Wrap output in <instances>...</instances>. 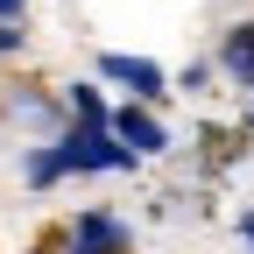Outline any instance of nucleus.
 <instances>
[{
  "label": "nucleus",
  "instance_id": "nucleus-1",
  "mask_svg": "<svg viewBox=\"0 0 254 254\" xmlns=\"http://www.w3.org/2000/svg\"><path fill=\"white\" fill-rule=\"evenodd\" d=\"M57 163H64V170H127L134 155H127V148L106 134V127H78V134H64Z\"/></svg>",
  "mask_w": 254,
  "mask_h": 254
},
{
  "label": "nucleus",
  "instance_id": "nucleus-2",
  "mask_svg": "<svg viewBox=\"0 0 254 254\" xmlns=\"http://www.w3.org/2000/svg\"><path fill=\"white\" fill-rule=\"evenodd\" d=\"M106 127L120 134V148H127V155H163V148H170V134H163V127H155L148 113H134V106H120Z\"/></svg>",
  "mask_w": 254,
  "mask_h": 254
},
{
  "label": "nucleus",
  "instance_id": "nucleus-3",
  "mask_svg": "<svg viewBox=\"0 0 254 254\" xmlns=\"http://www.w3.org/2000/svg\"><path fill=\"white\" fill-rule=\"evenodd\" d=\"M99 71H106V78H120V85H134L141 99H155V92H163V71H155L148 57H106Z\"/></svg>",
  "mask_w": 254,
  "mask_h": 254
},
{
  "label": "nucleus",
  "instance_id": "nucleus-4",
  "mask_svg": "<svg viewBox=\"0 0 254 254\" xmlns=\"http://www.w3.org/2000/svg\"><path fill=\"white\" fill-rule=\"evenodd\" d=\"M120 247H127V233L113 226L106 212H92L85 226H78V254H120Z\"/></svg>",
  "mask_w": 254,
  "mask_h": 254
},
{
  "label": "nucleus",
  "instance_id": "nucleus-5",
  "mask_svg": "<svg viewBox=\"0 0 254 254\" xmlns=\"http://www.w3.org/2000/svg\"><path fill=\"white\" fill-rule=\"evenodd\" d=\"M226 71L240 85H254V28H233V36H226Z\"/></svg>",
  "mask_w": 254,
  "mask_h": 254
},
{
  "label": "nucleus",
  "instance_id": "nucleus-6",
  "mask_svg": "<svg viewBox=\"0 0 254 254\" xmlns=\"http://www.w3.org/2000/svg\"><path fill=\"white\" fill-rule=\"evenodd\" d=\"M71 106H78L85 127H106V106H99V92H92V85H71Z\"/></svg>",
  "mask_w": 254,
  "mask_h": 254
},
{
  "label": "nucleus",
  "instance_id": "nucleus-7",
  "mask_svg": "<svg viewBox=\"0 0 254 254\" xmlns=\"http://www.w3.org/2000/svg\"><path fill=\"white\" fill-rule=\"evenodd\" d=\"M64 163H57V148H43V155H28V177H36V184H50Z\"/></svg>",
  "mask_w": 254,
  "mask_h": 254
},
{
  "label": "nucleus",
  "instance_id": "nucleus-8",
  "mask_svg": "<svg viewBox=\"0 0 254 254\" xmlns=\"http://www.w3.org/2000/svg\"><path fill=\"white\" fill-rule=\"evenodd\" d=\"M0 50H21V28H0Z\"/></svg>",
  "mask_w": 254,
  "mask_h": 254
},
{
  "label": "nucleus",
  "instance_id": "nucleus-9",
  "mask_svg": "<svg viewBox=\"0 0 254 254\" xmlns=\"http://www.w3.org/2000/svg\"><path fill=\"white\" fill-rule=\"evenodd\" d=\"M240 233H247V247H254V212H247V219H240Z\"/></svg>",
  "mask_w": 254,
  "mask_h": 254
},
{
  "label": "nucleus",
  "instance_id": "nucleus-10",
  "mask_svg": "<svg viewBox=\"0 0 254 254\" xmlns=\"http://www.w3.org/2000/svg\"><path fill=\"white\" fill-rule=\"evenodd\" d=\"M0 14H21V0H0Z\"/></svg>",
  "mask_w": 254,
  "mask_h": 254
}]
</instances>
